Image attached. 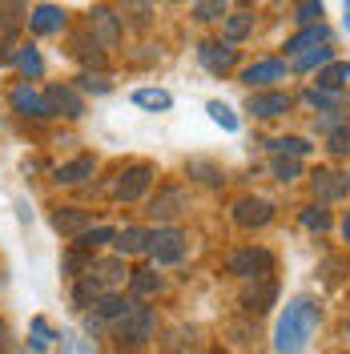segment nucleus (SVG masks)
I'll return each mask as SVG.
<instances>
[{
  "label": "nucleus",
  "mask_w": 350,
  "mask_h": 354,
  "mask_svg": "<svg viewBox=\"0 0 350 354\" xmlns=\"http://www.w3.org/2000/svg\"><path fill=\"white\" fill-rule=\"evenodd\" d=\"M318 322H322V310L314 298H306V294L290 298L274 322V354H302L310 338L318 334Z\"/></svg>",
  "instance_id": "f257e3e1"
},
{
  "label": "nucleus",
  "mask_w": 350,
  "mask_h": 354,
  "mask_svg": "<svg viewBox=\"0 0 350 354\" xmlns=\"http://www.w3.org/2000/svg\"><path fill=\"white\" fill-rule=\"evenodd\" d=\"M157 169L149 165V161H133V165H125V169H117V177H113L109 185V198L113 201H141L145 194H149V185H154Z\"/></svg>",
  "instance_id": "f03ea898"
},
{
  "label": "nucleus",
  "mask_w": 350,
  "mask_h": 354,
  "mask_svg": "<svg viewBox=\"0 0 350 354\" xmlns=\"http://www.w3.org/2000/svg\"><path fill=\"white\" fill-rule=\"evenodd\" d=\"M225 270L241 278V282H254V278H270L274 274V254L266 245H241L225 258Z\"/></svg>",
  "instance_id": "7ed1b4c3"
},
{
  "label": "nucleus",
  "mask_w": 350,
  "mask_h": 354,
  "mask_svg": "<svg viewBox=\"0 0 350 354\" xmlns=\"http://www.w3.org/2000/svg\"><path fill=\"white\" fill-rule=\"evenodd\" d=\"M185 245H190V238H185L177 225H157V230H149L145 254L154 258V266H177L185 258Z\"/></svg>",
  "instance_id": "20e7f679"
},
{
  "label": "nucleus",
  "mask_w": 350,
  "mask_h": 354,
  "mask_svg": "<svg viewBox=\"0 0 350 354\" xmlns=\"http://www.w3.org/2000/svg\"><path fill=\"white\" fill-rule=\"evenodd\" d=\"M149 338H157V310L154 306H137L129 318L117 322V342L121 346H145Z\"/></svg>",
  "instance_id": "39448f33"
},
{
  "label": "nucleus",
  "mask_w": 350,
  "mask_h": 354,
  "mask_svg": "<svg viewBox=\"0 0 350 354\" xmlns=\"http://www.w3.org/2000/svg\"><path fill=\"white\" fill-rule=\"evenodd\" d=\"M121 24H125V21H121L113 8L97 4V8L89 12V37H93V44H97L101 53H109V48L121 44Z\"/></svg>",
  "instance_id": "423d86ee"
},
{
  "label": "nucleus",
  "mask_w": 350,
  "mask_h": 354,
  "mask_svg": "<svg viewBox=\"0 0 350 354\" xmlns=\"http://www.w3.org/2000/svg\"><path fill=\"white\" fill-rule=\"evenodd\" d=\"M197 61H201L205 73H214V77H230L238 68V48L230 41H201L197 44Z\"/></svg>",
  "instance_id": "0eeeda50"
},
{
  "label": "nucleus",
  "mask_w": 350,
  "mask_h": 354,
  "mask_svg": "<svg viewBox=\"0 0 350 354\" xmlns=\"http://www.w3.org/2000/svg\"><path fill=\"white\" fill-rule=\"evenodd\" d=\"M310 194H314V201H342L350 198V174L347 169H314L310 174Z\"/></svg>",
  "instance_id": "6e6552de"
},
{
  "label": "nucleus",
  "mask_w": 350,
  "mask_h": 354,
  "mask_svg": "<svg viewBox=\"0 0 350 354\" xmlns=\"http://www.w3.org/2000/svg\"><path fill=\"white\" fill-rule=\"evenodd\" d=\"M185 209H190V198H185V189H177V185H161L157 198H149V218H154L157 225L177 221Z\"/></svg>",
  "instance_id": "1a4fd4ad"
},
{
  "label": "nucleus",
  "mask_w": 350,
  "mask_h": 354,
  "mask_svg": "<svg viewBox=\"0 0 350 354\" xmlns=\"http://www.w3.org/2000/svg\"><path fill=\"white\" fill-rule=\"evenodd\" d=\"M290 93H278V88H258L246 97V113L258 117V121H274V117H286L290 113Z\"/></svg>",
  "instance_id": "9d476101"
},
{
  "label": "nucleus",
  "mask_w": 350,
  "mask_h": 354,
  "mask_svg": "<svg viewBox=\"0 0 350 354\" xmlns=\"http://www.w3.org/2000/svg\"><path fill=\"white\" fill-rule=\"evenodd\" d=\"M230 218H234V225H241V230H262V225L274 221V201H266V198H238V201H234V209H230Z\"/></svg>",
  "instance_id": "9b49d317"
},
{
  "label": "nucleus",
  "mask_w": 350,
  "mask_h": 354,
  "mask_svg": "<svg viewBox=\"0 0 350 354\" xmlns=\"http://www.w3.org/2000/svg\"><path fill=\"white\" fill-rule=\"evenodd\" d=\"M137 306H141V302H137L133 294H117V290H109V294H101V298L93 302V318H97L101 326H105V322L117 326V322H121V318H129Z\"/></svg>",
  "instance_id": "f8f14e48"
},
{
  "label": "nucleus",
  "mask_w": 350,
  "mask_h": 354,
  "mask_svg": "<svg viewBox=\"0 0 350 354\" xmlns=\"http://www.w3.org/2000/svg\"><path fill=\"white\" fill-rule=\"evenodd\" d=\"M8 105L21 113V117H33V121H48V117H53V109H48V97H44V93H37L28 81L8 93Z\"/></svg>",
  "instance_id": "ddd939ff"
},
{
  "label": "nucleus",
  "mask_w": 350,
  "mask_h": 354,
  "mask_svg": "<svg viewBox=\"0 0 350 354\" xmlns=\"http://www.w3.org/2000/svg\"><path fill=\"white\" fill-rule=\"evenodd\" d=\"M274 81H286V61H278V57H262V61L241 68V85L250 93L254 88H270Z\"/></svg>",
  "instance_id": "4468645a"
},
{
  "label": "nucleus",
  "mask_w": 350,
  "mask_h": 354,
  "mask_svg": "<svg viewBox=\"0 0 350 354\" xmlns=\"http://www.w3.org/2000/svg\"><path fill=\"white\" fill-rule=\"evenodd\" d=\"M274 302H278V282H274V274H270V278H254V282L246 286V294H241V310L254 314V318L266 314Z\"/></svg>",
  "instance_id": "2eb2a0df"
},
{
  "label": "nucleus",
  "mask_w": 350,
  "mask_h": 354,
  "mask_svg": "<svg viewBox=\"0 0 350 354\" xmlns=\"http://www.w3.org/2000/svg\"><path fill=\"white\" fill-rule=\"evenodd\" d=\"M44 97H48L53 117H68V121H77V117L85 113V101H81V93H77L73 85H53V88H44Z\"/></svg>",
  "instance_id": "dca6fc26"
},
{
  "label": "nucleus",
  "mask_w": 350,
  "mask_h": 354,
  "mask_svg": "<svg viewBox=\"0 0 350 354\" xmlns=\"http://www.w3.org/2000/svg\"><path fill=\"white\" fill-rule=\"evenodd\" d=\"M89 225H93V218H89V209H77V205H57L53 209V230L57 234H65V238H81Z\"/></svg>",
  "instance_id": "f3484780"
},
{
  "label": "nucleus",
  "mask_w": 350,
  "mask_h": 354,
  "mask_svg": "<svg viewBox=\"0 0 350 354\" xmlns=\"http://www.w3.org/2000/svg\"><path fill=\"white\" fill-rule=\"evenodd\" d=\"M302 101H306L310 109L318 113H347V88H326V85H310L302 93Z\"/></svg>",
  "instance_id": "a211bd4d"
},
{
  "label": "nucleus",
  "mask_w": 350,
  "mask_h": 354,
  "mask_svg": "<svg viewBox=\"0 0 350 354\" xmlns=\"http://www.w3.org/2000/svg\"><path fill=\"white\" fill-rule=\"evenodd\" d=\"M28 28H33L37 37H57V32H65V12H61L57 4H37V8L28 12Z\"/></svg>",
  "instance_id": "6ab92c4d"
},
{
  "label": "nucleus",
  "mask_w": 350,
  "mask_h": 354,
  "mask_svg": "<svg viewBox=\"0 0 350 354\" xmlns=\"http://www.w3.org/2000/svg\"><path fill=\"white\" fill-rule=\"evenodd\" d=\"M129 294L137 298V302L157 298V294H161V274H157L154 266H141V270H133V274H129Z\"/></svg>",
  "instance_id": "aec40b11"
},
{
  "label": "nucleus",
  "mask_w": 350,
  "mask_h": 354,
  "mask_svg": "<svg viewBox=\"0 0 350 354\" xmlns=\"http://www.w3.org/2000/svg\"><path fill=\"white\" fill-rule=\"evenodd\" d=\"M318 44H330V28H326V24H306L302 32H294V37L286 41V53H290V57H298V53L318 48Z\"/></svg>",
  "instance_id": "412c9836"
},
{
  "label": "nucleus",
  "mask_w": 350,
  "mask_h": 354,
  "mask_svg": "<svg viewBox=\"0 0 350 354\" xmlns=\"http://www.w3.org/2000/svg\"><path fill=\"white\" fill-rule=\"evenodd\" d=\"M145 245H149V230H141V225H125V230H117V238H113V250H117L121 258L145 254Z\"/></svg>",
  "instance_id": "4be33fe9"
},
{
  "label": "nucleus",
  "mask_w": 350,
  "mask_h": 354,
  "mask_svg": "<svg viewBox=\"0 0 350 354\" xmlns=\"http://www.w3.org/2000/svg\"><path fill=\"white\" fill-rule=\"evenodd\" d=\"M250 32H254V12H250V8H238V12H230V17L221 21V41H230V44L246 41Z\"/></svg>",
  "instance_id": "5701e85b"
},
{
  "label": "nucleus",
  "mask_w": 350,
  "mask_h": 354,
  "mask_svg": "<svg viewBox=\"0 0 350 354\" xmlns=\"http://www.w3.org/2000/svg\"><path fill=\"white\" fill-rule=\"evenodd\" d=\"M93 169H97V161H93V157H73L68 165H57L53 181H57V185H81L85 177H93Z\"/></svg>",
  "instance_id": "b1692460"
},
{
  "label": "nucleus",
  "mask_w": 350,
  "mask_h": 354,
  "mask_svg": "<svg viewBox=\"0 0 350 354\" xmlns=\"http://www.w3.org/2000/svg\"><path fill=\"white\" fill-rule=\"evenodd\" d=\"M28 24V4L24 0H0V32H17Z\"/></svg>",
  "instance_id": "393cba45"
},
{
  "label": "nucleus",
  "mask_w": 350,
  "mask_h": 354,
  "mask_svg": "<svg viewBox=\"0 0 350 354\" xmlns=\"http://www.w3.org/2000/svg\"><path fill=\"white\" fill-rule=\"evenodd\" d=\"M266 149H270V153H286V157H310L314 153V145H310L306 137H270Z\"/></svg>",
  "instance_id": "a878e982"
},
{
  "label": "nucleus",
  "mask_w": 350,
  "mask_h": 354,
  "mask_svg": "<svg viewBox=\"0 0 350 354\" xmlns=\"http://www.w3.org/2000/svg\"><path fill=\"white\" fill-rule=\"evenodd\" d=\"M270 174H274V181H282V185H290V181H298V177H302V157L274 153V161H270Z\"/></svg>",
  "instance_id": "bb28decb"
},
{
  "label": "nucleus",
  "mask_w": 350,
  "mask_h": 354,
  "mask_svg": "<svg viewBox=\"0 0 350 354\" xmlns=\"http://www.w3.org/2000/svg\"><path fill=\"white\" fill-rule=\"evenodd\" d=\"M334 61V44H318V48H306V53H298L294 57V68L298 73H310V68H322Z\"/></svg>",
  "instance_id": "cd10ccee"
},
{
  "label": "nucleus",
  "mask_w": 350,
  "mask_h": 354,
  "mask_svg": "<svg viewBox=\"0 0 350 354\" xmlns=\"http://www.w3.org/2000/svg\"><path fill=\"white\" fill-rule=\"evenodd\" d=\"M133 105H141V109H149V113H165L174 105V97L165 88H137L133 93Z\"/></svg>",
  "instance_id": "c85d7f7f"
},
{
  "label": "nucleus",
  "mask_w": 350,
  "mask_h": 354,
  "mask_svg": "<svg viewBox=\"0 0 350 354\" xmlns=\"http://www.w3.org/2000/svg\"><path fill=\"white\" fill-rule=\"evenodd\" d=\"M350 81V61H330V65L318 68V81L314 85H326V88H347Z\"/></svg>",
  "instance_id": "c756f323"
},
{
  "label": "nucleus",
  "mask_w": 350,
  "mask_h": 354,
  "mask_svg": "<svg viewBox=\"0 0 350 354\" xmlns=\"http://www.w3.org/2000/svg\"><path fill=\"white\" fill-rule=\"evenodd\" d=\"M113 238H117L113 225H89L85 234L77 238V250H89V254H93V250H101V245H113Z\"/></svg>",
  "instance_id": "7c9ffc66"
},
{
  "label": "nucleus",
  "mask_w": 350,
  "mask_h": 354,
  "mask_svg": "<svg viewBox=\"0 0 350 354\" xmlns=\"http://www.w3.org/2000/svg\"><path fill=\"white\" fill-rule=\"evenodd\" d=\"M230 17V0H194V21L214 24Z\"/></svg>",
  "instance_id": "2f4dec72"
},
{
  "label": "nucleus",
  "mask_w": 350,
  "mask_h": 354,
  "mask_svg": "<svg viewBox=\"0 0 350 354\" xmlns=\"http://www.w3.org/2000/svg\"><path fill=\"white\" fill-rule=\"evenodd\" d=\"M298 221H302L306 230H314V234H326L330 225H334V218H330V209L322 205V201H318V205H302Z\"/></svg>",
  "instance_id": "473e14b6"
},
{
  "label": "nucleus",
  "mask_w": 350,
  "mask_h": 354,
  "mask_svg": "<svg viewBox=\"0 0 350 354\" xmlns=\"http://www.w3.org/2000/svg\"><path fill=\"white\" fill-rule=\"evenodd\" d=\"M12 61H17V68H21V73H28V77H41V73H44V61H41V53H37L33 44H17Z\"/></svg>",
  "instance_id": "72a5a7b5"
},
{
  "label": "nucleus",
  "mask_w": 350,
  "mask_h": 354,
  "mask_svg": "<svg viewBox=\"0 0 350 354\" xmlns=\"http://www.w3.org/2000/svg\"><path fill=\"white\" fill-rule=\"evenodd\" d=\"M125 17H129L133 28H149V21H154V0H129L125 12H121V21Z\"/></svg>",
  "instance_id": "f704fd0d"
},
{
  "label": "nucleus",
  "mask_w": 350,
  "mask_h": 354,
  "mask_svg": "<svg viewBox=\"0 0 350 354\" xmlns=\"http://www.w3.org/2000/svg\"><path fill=\"white\" fill-rule=\"evenodd\" d=\"M322 12H326L322 0H298V4H294V21L302 24V28H306V24H322Z\"/></svg>",
  "instance_id": "c9c22d12"
},
{
  "label": "nucleus",
  "mask_w": 350,
  "mask_h": 354,
  "mask_svg": "<svg viewBox=\"0 0 350 354\" xmlns=\"http://www.w3.org/2000/svg\"><path fill=\"white\" fill-rule=\"evenodd\" d=\"M33 338H28V342H33V351H48V346H57V338H61V334H53V326H48V322H44V318H33Z\"/></svg>",
  "instance_id": "e433bc0d"
},
{
  "label": "nucleus",
  "mask_w": 350,
  "mask_h": 354,
  "mask_svg": "<svg viewBox=\"0 0 350 354\" xmlns=\"http://www.w3.org/2000/svg\"><path fill=\"white\" fill-rule=\"evenodd\" d=\"M205 113H210V117H214L225 133H238V113L230 109L225 101H210V105H205Z\"/></svg>",
  "instance_id": "4c0bfd02"
},
{
  "label": "nucleus",
  "mask_w": 350,
  "mask_h": 354,
  "mask_svg": "<svg viewBox=\"0 0 350 354\" xmlns=\"http://www.w3.org/2000/svg\"><path fill=\"white\" fill-rule=\"evenodd\" d=\"M326 149L334 157H350V121H342L334 133H326Z\"/></svg>",
  "instance_id": "58836bf2"
},
{
  "label": "nucleus",
  "mask_w": 350,
  "mask_h": 354,
  "mask_svg": "<svg viewBox=\"0 0 350 354\" xmlns=\"http://www.w3.org/2000/svg\"><path fill=\"white\" fill-rule=\"evenodd\" d=\"M190 174H201V181H205V185H221V181H225L218 165H210V161H201V157H197V161H190Z\"/></svg>",
  "instance_id": "ea45409f"
},
{
  "label": "nucleus",
  "mask_w": 350,
  "mask_h": 354,
  "mask_svg": "<svg viewBox=\"0 0 350 354\" xmlns=\"http://www.w3.org/2000/svg\"><path fill=\"white\" fill-rule=\"evenodd\" d=\"M81 88H85V93H109V81H105L101 73H97V77H93V73H81Z\"/></svg>",
  "instance_id": "a19ab883"
},
{
  "label": "nucleus",
  "mask_w": 350,
  "mask_h": 354,
  "mask_svg": "<svg viewBox=\"0 0 350 354\" xmlns=\"http://www.w3.org/2000/svg\"><path fill=\"white\" fill-rule=\"evenodd\" d=\"M0 354H12V330L0 322Z\"/></svg>",
  "instance_id": "79ce46f5"
},
{
  "label": "nucleus",
  "mask_w": 350,
  "mask_h": 354,
  "mask_svg": "<svg viewBox=\"0 0 350 354\" xmlns=\"http://www.w3.org/2000/svg\"><path fill=\"white\" fill-rule=\"evenodd\" d=\"M342 242L350 245V209H347V218H342Z\"/></svg>",
  "instance_id": "37998d69"
},
{
  "label": "nucleus",
  "mask_w": 350,
  "mask_h": 354,
  "mask_svg": "<svg viewBox=\"0 0 350 354\" xmlns=\"http://www.w3.org/2000/svg\"><path fill=\"white\" fill-rule=\"evenodd\" d=\"M342 21H347V28H350V0L342 4Z\"/></svg>",
  "instance_id": "c03bdc74"
},
{
  "label": "nucleus",
  "mask_w": 350,
  "mask_h": 354,
  "mask_svg": "<svg viewBox=\"0 0 350 354\" xmlns=\"http://www.w3.org/2000/svg\"><path fill=\"white\" fill-rule=\"evenodd\" d=\"M347 338H350V322H347Z\"/></svg>",
  "instance_id": "a18cd8bd"
}]
</instances>
